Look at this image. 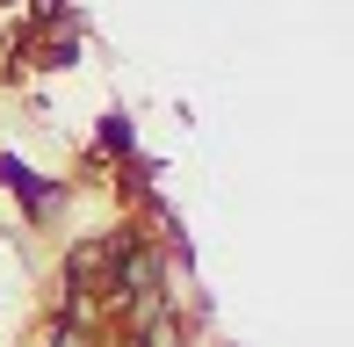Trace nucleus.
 Returning <instances> with one entry per match:
<instances>
[{"label":"nucleus","mask_w":354,"mask_h":347,"mask_svg":"<svg viewBox=\"0 0 354 347\" xmlns=\"http://www.w3.org/2000/svg\"><path fill=\"white\" fill-rule=\"evenodd\" d=\"M131 152H138V116H131V109H102L94 145H87V167H123Z\"/></svg>","instance_id":"obj_2"},{"label":"nucleus","mask_w":354,"mask_h":347,"mask_svg":"<svg viewBox=\"0 0 354 347\" xmlns=\"http://www.w3.org/2000/svg\"><path fill=\"white\" fill-rule=\"evenodd\" d=\"M0 188L22 203V217H29V225H51V217H58V203L73 196V181H66V174H37L22 152H8V145H0Z\"/></svg>","instance_id":"obj_1"},{"label":"nucleus","mask_w":354,"mask_h":347,"mask_svg":"<svg viewBox=\"0 0 354 347\" xmlns=\"http://www.w3.org/2000/svg\"><path fill=\"white\" fill-rule=\"evenodd\" d=\"M109 174H116V188H123V196H159V160H152V152H131V160H123V167H109Z\"/></svg>","instance_id":"obj_3"}]
</instances>
